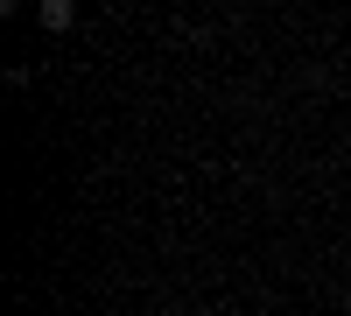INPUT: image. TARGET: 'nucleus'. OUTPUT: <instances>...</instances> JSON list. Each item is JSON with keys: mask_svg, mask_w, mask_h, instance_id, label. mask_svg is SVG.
Instances as JSON below:
<instances>
[{"mask_svg": "<svg viewBox=\"0 0 351 316\" xmlns=\"http://www.w3.org/2000/svg\"><path fill=\"white\" fill-rule=\"evenodd\" d=\"M43 28H71V0H43Z\"/></svg>", "mask_w": 351, "mask_h": 316, "instance_id": "obj_1", "label": "nucleus"}]
</instances>
